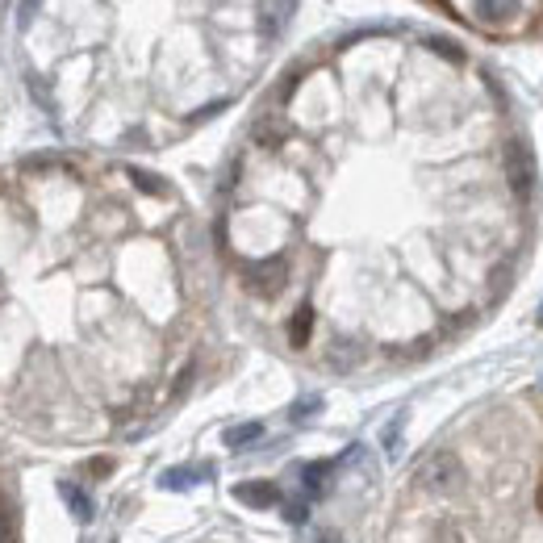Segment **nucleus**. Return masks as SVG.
<instances>
[{
	"instance_id": "f257e3e1",
	"label": "nucleus",
	"mask_w": 543,
	"mask_h": 543,
	"mask_svg": "<svg viewBox=\"0 0 543 543\" xmlns=\"http://www.w3.org/2000/svg\"><path fill=\"white\" fill-rule=\"evenodd\" d=\"M410 485L426 497H447L465 485V465H460L452 452H431L423 465L410 473Z\"/></svg>"
},
{
	"instance_id": "f03ea898",
	"label": "nucleus",
	"mask_w": 543,
	"mask_h": 543,
	"mask_svg": "<svg viewBox=\"0 0 543 543\" xmlns=\"http://www.w3.org/2000/svg\"><path fill=\"white\" fill-rule=\"evenodd\" d=\"M243 280H247V288L256 297H277L288 280L285 256H267V259H259V264H251L247 272H243Z\"/></svg>"
},
{
	"instance_id": "7ed1b4c3",
	"label": "nucleus",
	"mask_w": 543,
	"mask_h": 543,
	"mask_svg": "<svg viewBox=\"0 0 543 543\" xmlns=\"http://www.w3.org/2000/svg\"><path fill=\"white\" fill-rule=\"evenodd\" d=\"M506 180H510L514 197H531L535 188V159H531V147L527 142H506Z\"/></svg>"
},
{
	"instance_id": "20e7f679",
	"label": "nucleus",
	"mask_w": 543,
	"mask_h": 543,
	"mask_svg": "<svg viewBox=\"0 0 543 543\" xmlns=\"http://www.w3.org/2000/svg\"><path fill=\"white\" fill-rule=\"evenodd\" d=\"M235 497L243 506H251V510H272L280 494L272 481H243V485H235Z\"/></svg>"
},
{
	"instance_id": "39448f33",
	"label": "nucleus",
	"mask_w": 543,
	"mask_h": 543,
	"mask_svg": "<svg viewBox=\"0 0 543 543\" xmlns=\"http://www.w3.org/2000/svg\"><path fill=\"white\" fill-rule=\"evenodd\" d=\"M309 335H314V306H301L293 318H288V343L306 347Z\"/></svg>"
},
{
	"instance_id": "423d86ee",
	"label": "nucleus",
	"mask_w": 543,
	"mask_h": 543,
	"mask_svg": "<svg viewBox=\"0 0 543 543\" xmlns=\"http://www.w3.org/2000/svg\"><path fill=\"white\" fill-rule=\"evenodd\" d=\"M59 494H63L68 510L76 514L79 523H89V518H92V502H89V494H84V489H76V485H59Z\"/></svg>"
},
{
	"instance_id": "0eeeda50",
	"label": "nucleus",
	"mask_w": 543,
	"mask_h": 543,
	"mask_svg": "<svg viewBox=\"0 0 543 543\" xmlns=\"http://www.w3.org/2000/svg\"><path fill=\"white\" fill-rule=\"evenodd\" d=\"M476 13L481 17H497V21H510L523 13V5L518 0H476Z\"/></svg>"
},
{
	"instance_id": "6e6552de",
	"label": "nucleus",
	"mask_w": 543,
	"mask_h": 543,
	"mask_svg": "<svg viewBox=\"0 0 543 543\" xmlns=\"http://www.w3.org/2000/svg\"><path fill=\"white\" fill-rule=\"evenodd\" d=\"M259 434H264V426L259 423H243V426H230L222 439H226V447H243V444H256Z\"/></svg>"
},
{
	"instance_id": "1a4fd4ad",
	"label": "nucleus",
	"mask_w": 543,
	"mask_h": 543,
	"mask_svg": "<svg viewBox=\"0 0 543 543\" xmlns=\"http://www.w3.org/2000/svg\"><path fill=\"white\" fill-rule=\"evenodd\" d=\"M0 543H17V514L5 494H0Z\"/></svg>"
},
{
	"instance_id": "9d476101",
	"label": "nucleus",
	"mask_w": 543,
	"mask_h": 543,
	"mask_svg": "<svg viewBox=\"0 0 543 543\" xmlns=\"http://www.w3.org/2000/svg\"><path fill=\"white\" fill-rule=\"evenodd\" d=\"M201 476H209V468H172V473H163V489H176V485L201 481Z\"/></svg>"
},
{
	"instance_id": "9b49d317",
	"label": "nucleus",
	"mask_w": 543,
	"mask_h": 543,
	"mask_svg": "<svg viewBox=\"0 0 543 543\" xmlns=\"http://www.w3.org/2000/svg\"><path fill=\"white\" fill-rule=\"evenodd\" d=\"M130 180H134L142 193H155V197H163V193H168V184H163V180L151 176V172H142V168H130Z\"/></svg>"
},
{
	"instance_id": "f8f14e48",
	"label": "nucleus",
	"mask_w": 543,
	"mask_h": 543,
	"mask_svg": "<svg viewBox=\"0 0 543 543\" xmlns=\"http://www.w3.org/2000/svg\"><path fill=\"white\" fill-rule=\"evenodd\" d=\"M256 139L264 142V147H277V142L285 139V126H277V118H264V121L256 126Z\"/></svg>"
},
{
	"instance_id": "ddd939ff",
	"label": "nucleus",
	"mask_w": 543,
	"mask_h": 543,
	"mask_svg": "<svg viewBox=\"0 0 543 543\" xmlns=\"http://www.w3.org/2000/svg\"><path fill=\"white\" fill-rule=\"evenodd\" d=\"M326 481H330V465H309L306 468V485H309V494H322Z\"/></svg>"
},
{
	"instance_id": "4468645a",
	"label": "nucleus",
	"mask_w": 543,
	"mask_h": 543,
	"mask_svg": "<svg viewBox=\"0 0 543 543\" xmlns=\"http://www.w3.org/2000/svg\"><path fill=\"white\" fill-rule=\"evenodd\" d=\"M38 5H42V0H21V17H17L21 30H26V26H30V21L38 17Z\"/></svg>"
},
{
	"instance_id": "2eb2a0df",
	"label": "nucleus",
	"mask_w": 543,
	"mask_h": 543,
	"mask_svg": "<svg viewBox=\"0 0 543 543\" xmlns=\"http://www.w3.org/2000/svg\"><path fill=\"white\" fill-rule=\"evenodd\" d=\"M285 518H288V523H306V502H288Z\"/></svg>"
},
{
	"instance_id": "dca6fc26",
	"label": "nucleus",
	"mask_w": 543,
	"mask_h": 543,
	"mask_svg": "<svg viewBox=\"0 0 543 543\" xmlns=\"http://www.w3.org/2000/svg\"><path fill=\"white\" fill-rule=\"evenodd\" d=\"M89 473L92 476H109V473H113V460H109V455H100V460H92V465H89Z\"/></svg>"
},
{
	"instance_id": "f3484780",
	"label": "nucleus",
	"mask_w": 543,
	"mask_h": 543,
	"mask_svg": "<svg viewBox=\"0 0 543 543\" xmlns=\"http://www.w3.org/2000/svg\"><path fill=\"white\" fill-rule=\"evenodd\" d=\"M309 410H318V397H306V402H297V405H293V418H306Z\"/></svg>"
},
{
	"instance_id": "a211bd4d",
	"label": "nucleus",
	"mask_w": 543,
	"mask_h": 543,
	"mask_svg": "<svg viewBox=\"0 0 543 543\" xmlns=\"http://www.w3.org/2000/svg\"><path fill=\"white\" fill-rule=\"evenodd\" d=\"M318 543H339V535H322V539H318Z\"/></svg>"
},
{
	"instance_id": "6ab92c4d",
	"label": "nucleus",
	"mask_w": 543,
	"mask_h": 543,
	"mask_svg": "<svg viewBox=\"0 0 543 543\" xmlns=\"http://www.w3.org/2000/svg\"><path fill=\"white\" fill-rule=\"evenodd\" d=\"M539 510H543V485H539Z\"/></svg>"
},
{
	"instance_id": "aec40b11",
	"label": "nucleus",
	"mask_w": 543,
	"mask_h": 543,
	"mask_svg": "<svg viewBox=\"0 0 543 543\" xmlns=\"http://www.w3.org/2000/svg\"><path fill=\"white\" fill-rule=\"evenodd\" d=\"M539 326H543V306H539Z\"/></svg>"
},
{
	"instance_id": "412c9836",
	"label": "nucleus",
	"mask_w": 543,
	"mask_h": 543,
	"mask_svg": "<svg viewBox=\"0 0 543 543\" xmlns=\"http://www.w3.org/2000/svg\"><path fill=\"white\" fill-rule=\"evenodd\" d=\"M431 5H444V0H431Z\"/></svg>"
}]
</instances>
